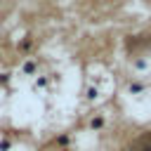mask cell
I'll return each mask as SVG.
<instances>
[{
	"mask_svg": "<svg viewBox=\"0 0 151 151\" xmlns=\"http://www.w3.org/2000/svg\"><path fill=\"white\" fill-rule=\"evenodd\" d=\"M85 101L87 104H99L106 94V76L99 73V71H92L87 83H85Z\"/></svg>",
	"mask_w": 151,
	"mask_h": 151,
	"instance_id": "6da1fadb",
	"label": "cell"
},
{
	"mask_svg": "<svg viewBox=\"0 0 151 151\" xmlns=\"http://www.w3.org/2000/svg\"><path fill=\"white\" fill-rule=\"evenodd\" d=\"M38 68H40L38 59H33V57H26V59L19 64V68H17V76H19L21 80H31V78H35V76H38Z\"/></svg>",
	"mask_w": 151,
	"mask_h": 151,
	"instance_id": "7a4b0ae2",
	"label": "cell"
},
{
	"mask_svg": "<svg viewBox=\"0 0 151 151\" xmlns=\"http://www.w3.org/2000/svg\"><path fill=\"white\" fill-rule=\"evenodd\" d=\"M125 94H127L130 99H142V97L149 94V85H146L142 78H132V80H127V85H125Z\"/></svg>",
	"mask_w": 151,
	"mask_h": 151,
	"instance_id": "3957f363",
	"label": "cell"
},
{
	"mask_svg": "<svg viewBox=\"0 0 151 151\" xmlns=\"http://www.w3.org/2000/svg\"><path fill=\"white\" fill-rule=\"evenodd\" d=\"M130 68H132L134 76H149V73H151V57H146V54L134 57V59L130 61Z\"/></svg>",
	"mask_w": 151,
	"mask_h": 151,
	"instance_id": "277c9868",
	"label": "cell"
},
{
	"mask_svg": "<svg viewBox=\"0 0 151 151\" xmlns=\"http://www.w3.org/2000/svg\"><path fill=\"white\" fill-rule=\"evenodd\" d=\"M33 92L35 94H45L47 90H50V76H45V73H38L35 78H33Z\"/></svg>",
	"mask_w": 151,
	"mask_h": 151,
	"instance_id": "5b68a950",
	"label": "cell"
},
{
	"mask_svg": "<svg viewBox=\"0 0 151 151\" xmlns=\"http://www.w3.org/2000/svg\"><path fill=\"white\" fill-rule=\"evenodd\" d=\"M87 125H90V130H92V132H101V130L106 127V116H104V113H94V116L90 118V123H87Z\"/></svg>",
	"mask_w": 151,
	"mask_h": 151,
	"instance_id": "8992f818",
	"label": "cell"
},
{
	"mask_svg": "<svg viewBox=\"0 0 151 151\" xmlns=\"http://www.w3.org/2000/svg\"><path fill=\"white\" fill-rule=\"evenodd\" d=\"M14 149V142L9 137H0V151H12Z\"/></svg>",
	"mask_w": 151,
	"mask_h": 151,
	"instance_id": "52a82bcc",
	"label": "cell"
}]
</instances>
